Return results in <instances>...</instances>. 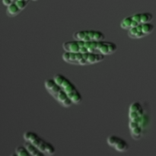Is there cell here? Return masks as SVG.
<instances>
[{"mask_svg":"<svg viewBox=\"0 0 156 156\" xmlns=\"http://www.w3.org/2000/svg\"><path fill=\"white\" fill-rule=\"evenodd\" d=\"M62 47H63V49L66 51L73 52V53H78V52H79V50H80V47L78 44L77 41L64 43Z\"/></svg>","mask_w":156,"mask_h":156,"instance_id":"6da1fadb","label":"cell"},{"mask_svg":"<svg viewBox=\"0 0 156 156\" xmlns=\"http://www.w3.org/2000/svg\"><path fill=\"white\" fill-rule=\"evenodd\" d=\"M21 11V10L18 8V6L17 5V4L15 2H13L12 5L8 6L7 8V14L10 17L15 16L18 14H19Z\"/></svg>","mask_w":156,"mask_h":156,"instance_id":"7a4b0ae2","label":"cell"},{"mask_svg":"<svg viewBox=\"0 0 156 156\" xmlns=\"http://www.w3.org/2000/svg\"><path fill=\"white\" fill-rule=\"evenodd\" d=\"M114 149L117 151V152H124L129 149V145L126 143L125 140H123V139L120 140L118 143L114 146Z\"/></svg>","mask_w":156,"mask_h":156,"instance_id":"3957f363","label":"cell"},{"mask_svg":"<svg viewBox=\"0 0 156 156\" xmlns=\"http://www.w3.org/2000/svg\"><path fill=\"white\" fill-rule=\"evenodd\" d=\"M143 130L144 129H143L141 126H138L137 127L131 129V136H132L133 139H134V140H140L142 137V135H143Z\"/></svg>","mask_w":156,"mask_h":156,"instance_id":"277c9868","label":"cell"},{"mask_svg":"<svg viewBox=\"0 0 156 156\" xmlns=\"http://www.w3.org/2000/svg\"><path fill=\"white\" fill-rule=\"evenodd\" d=\"M149 123H150V117H149V114L145 113V114L142 116V122L140 124V126H141L143 129H146V128L149 126Z\"/></svg>","mask_w":156,"mask_h":156,"instance_id":"5b68a950","label":"cell"},{"mask_svg":"<svg viewBox=\"0 0 156 156\" xmlns=\"http://www.w3.org/2000/svg\"><path fill=\"white\" fill-rule=\"evenodd\" d=\"M15 153L17 156H28L30 155L25 146H18L15 149Z\"/></svg>","mask_w":156,"mask_h":156,"instance_id":"8992f818","label":"cell"},{"mask_svg":"<svg viewBox=\"0 0 156 156\" xmlns=\"http://www.w3.org/2000/svg\"><path fill=\"white\" fill-rule=\"evenodd\" d=\"M133 21V18L131 17H127V18H125L123 21L120 23V27L123 29H128L129 30L131 27V24H132Z\"/></svg>","mask_w":156,"mask_h":156,"instance_id":"52a82bcc","label":"cell"},{"mask_svg":"<svg viewBox=\"0 0 156 156\" xmlns=\"http://www.w3.org/2000/svg\"><path fill=\"white\" fill-rule=\"evenodd\" d=\"M120 140H121V138H120V137L117 136L112 135V136H110L108 137L107 141H108V144L110 146H111V147H114V146H115L116 145L120 142Z\"/></svg>","mask_w":156,"mask_h":156,"instance_id":"ba28073f","label":"cell"},{"mask_svg":"<svg viewBox=\"0 0 156 156\" xmlns=\"http://www.w3.org/2000/svg\"><path fill=\"white\" fill-rule=\"evenodd\" d=\"M38 137V136L36 133H34V132H30V131H27L26 133H24V139L27 142H32L34 140H36Z\"/></svg>","mask_w":156,"mask_h":156,"instance_id":"9c48e42d","label":"cell"},{"mask_svg":"<svg viewBox=\"0 0 156 156\" xmlns=\"http://www.w3.org/2000/svg\"><path fill=\"white\" fill-rule=\"evenodd\" d=\"M154 30V25L152 23H145L143 24V31L146 34H149L152 33Z\"/></svg>","mask_w":156,"mask_h":156,"instance_id":"30bf717a","label":"cell"},{"mask_svg":"<svg viewBox=\"0 0 156 156\" xmlns=\"http://www.w3.org/2000/svg\"><path fill=\"white\" fill-rule=\"evenodd\" d=\"M88 34V30H81V31L76 32V33L73 34V37L75 38V40L76 41H79V40H83L85 38V37Z\"/></svg>","mask_w":156,"mask_h":156,"instance_id":"8fae6325","label":"cell"},{"mask_svg":"<svg viewBox=\"0 0 156 156\" xmlns=\"http://www.w3.org/2000/svg\"><path fill=\"white\" fill-rule=\"evenodd\" d=\"M153 18V15L152 14L149 13V12H146V13L142 14V24H145V23L151 22V21Z\"/></svg>","mask_w":156,"mask_h":156,"instance_id":"7c38bea8","label":"cell"},{"mask_svg":"<svg viewBox=\"0 0 156 156\" xmlns=\"http://www.w3.org/2000/svg\"><path fill=\"white\" fill-rule=\"evenodd\" d=\"M72 101H73V104H76V105H79V104H81L82 101V97L80 94V93L76 90V92H75V94L73 95V97L72 98Z\"/></svg>","mask_w":156,"mask_h":156,"instance_id":"4fadbf2b","label":"cell"},{"mask_svg":"<svg viewBox=\"0 0 156 156\" xmlns=\"http://www.w3.org/2000/svg\"><path fill=\"white\" fill-rule=\"evenodd\" d=\"M62 89V87H61V85H57V84H56L55 86H53V88H52L50 90H49L48 91L50 93V94H52V95L53 96V97H55L56 98L58 93H59V91H60Z\"/></svg>","mask_w":156,"mask_h":156,"instance_id":"5bb4252c","label":"cell"},{"mask_svg":"<svg viewBox=\"0 0 156 156\" xmlns=\"http://www.w3.org/2000/svg\"><path fill=\"white\" fill-rule=\"evenodd\" d=\"M67 98H68V94H67V93L63 89H62L59 93H58L56 99L58 100V101L60 102V103L62 104V102H63Z\"/></svg>","mask_w":156,"mask_h":156,"instance_id":"9a60e30c","label":"cell"},{"mask_svg":"<svg viewBox=\"0 0 156 156\" xmlns=\"http://www.w3.org/2000/svg\"><path fill=\"white\" fill-rule=\"evenodd\" d=\"M44 85H45V87L47 89V91H49V90L51 89L53 86H55V85H56V82H55L54 79H48L45 81Z\"/></svg>","mask_w":156,"mask_h":156,"instance_id":"2e32d148","label":"cell"},{"mask_svg":"<svg viewBox=\"0 0 156 156\" xmlns=\"http://www.w3.org/2000/svg\"><path fill=\"white\" fill-rule=\"evenodd\" d=\"M24 146H25L26 149H27V151L30 152V155H32V153H33V152H34L37 149V147H36V146H35L33 143H30V142H27V141H26V143H24Z\"/></svg>","mask_w":156,"mask_h":156,"instance_id":"e0dca14e","label":"cell"},{"mask_svg":"<svg viewBox=\"0 0 156 156\" xmlns=\"http://www.w3.org/2000/svg\"><path fill=\"white\" fill-rule=\"evenodd\" d=\"M55 149L54 146L50 143H47V146H46V149H45V152L47 154V155H53L54 154Z\"/></svg>","mask_w":156,"mask_h":156,"instance_id":"ac0fdd59","label":"cell"},{"mask_svg":"<svg viewBox=\"0 0 156 156\" xmlns=\"http://www.w3.org/2000/svg\"><path fill=\"white\" fill-rule=\"evenodd\" d=\"M53 79H54L55 82H56V83L57 84V85H62V82H63V81L65 80L66 77L61 74H56V75H55Z\"/></svg>","mask_w":156,"mask_h":156,"instance_id":"d6986e66","label":"cell"},{"mask_svg":"<svg viewBox=\"0 0 156 156\" xmlns=\"http://www.w3.org/2000/svg\"><path fill=\"white\" fill-rule=\"evenodd\" d=\"M142 108V105L140 102H134L129 106V111H138L139 110Z\"/></svg>","mask_w":156,"mask_h":156,"instance_id":"ffe728a7","label":"cell"},{"mask_svg":"<svg viewBox=\"0 0 156 156\" xmlns=\"http://www.w3.org/2000/svg\"><path fill=\"white\" fill-rule=\"evenodd\" d=\"M104 39H105V34L102 32L99 31V30H95L94 40H95L97 41H104Z\"/></svg>","mask_w":156,"mask_h":156,"instance_id":"44dd1931","label":"cell"},{"mask_svg":"<svg viewBox=\"0 0 156 156\" xmlns=\"http://www.w3.org/2000/svg\"><path fill=\"white\" fill-rule=\"evenodd\" d=\"M138 30H137L136 27H130L129 29V31H128V35H129V37L131 38H136V36L137 33H138Z\"/></svg>","mask_w":156,"mask_h":156,"instance_id":"7402d4cb","label":"cell"},{"mask_svg":"<svg viewBox=\"0 0 156 156\" xmlns=\"http://www.w3.org/2000/svg\"><path fill=\"white\" fill-rule=\"evenodd\" d=\"M99 51L101 52V53H103V54L105 55H108V54H110V51H109V47H108V44H107L106 42L105 41V44H104V45L102 46L101 48L99 50Z\"/></svg>","mask_w":156,"mask_h":156,"instance_id":"603a6c76","label":"cell"},{"mask_svg":"<svg viewBox=\"0 0 156 156\" xmlns=\"http://www.w3.org/2000/svg\"><path fill=\"white\" fill-rule=\"evenodd\" d=\"M15 3H16L17 5L18 6V8H19L21 10H23V9H25L26 6H27V2H26L25 0H23V1H18V0H16V1H15Z\"/></svg>","mask_w":156,"mask_h":156,"instance_id":"cb8c5ba5","label":"cell"},{"mask_svg":"<svg viewBox=\"0 0 156 156\" xmlns=\"http://www.w3.org/2000/svg\"><path fill=\"white\" fill-rule=\"evenodd\" d=\"M62 89L64 90V91H66V92L68 94V93H70V92H73V91H75L76 90V86H75L74 85H73V83L69 84V85H68V86H66V88H62Z\"/></svg>","mask_w":156,"mask_h":156,"instance_id":"d4e9b609","label":"cell"},{"mask_svg":"<svg viewBox=\"0 0 156 156\" xmlns=\"http://www.w3.org/2000/svg\"><path fill=\"white\" fill-rule=\"evenodd\" d=\"M106 43L108 44V47H109L110 54H111V53H114L117 49V45H116L115 44H114V43H112V42H106Z\"/></svg>","mask_w":156,"mask_h":156,"instance_id":"484cf974","label":"cell"},{"mask_svg":"<svg viewBox=\"0 0 156 156\" xmlns=\"http://www.w3.org/2000/svg\"><path fill=\"white\" fill-rule=\"evenodd\" d=\"M88 62L89 64H93L96 62V53H90L89 56H88Z\"/></svg>","mask_w":156,"mask_h":156,"instance_id":"4316f807","label":"cell"},{"mask_svg":"<svg viewBox=\"0 0 156 156\" xmlns=\"http://www.w3.org/2000/svg\"><path fill=\"white\" fill-rule=\"evenodd\" d=\"M73 104V101H72V99L69 98H67L63 102H62V106L66 107V108H69V107L71 106Z\"/></svg>","mask_w":156,"mask_h":156,"instance_id":"83f0119b","label":"cell"},{"mask_svg":"<svg viewBox=\"0 0 156 156\" xmlns=\"http://www.w3.org/2000/svg\"><path fill=\"white\" fill-rule=\"evenodd\" d=\"M139 116L140 115H139L136 111H129V118L130 120H134V119L136 118Z\"/></svg>","mask_w":156,"mask_h":156,"instance_id":"f1b7e54d","label":"cell"},{"mask_svg":"<svg viewBox=\"0 0 156 156\" xmlns=\"http://www.w3.org/2000/svg\"><path fill=\"white\" fill-rule=\"evenodd\" d=\"M132 18L134 21H136L137 22H139V23L142 22V14H140V13L135 14V15H133Z\"/></svg>","mask_w":156,"mask_h":156,"instance_id":"f546056e","label":"cell"},{"mask_svg":"<svg viewBox=\"0 0 156 156\" xmlns=\"http://www.w3.org/2000/svg\"><path fill=\"white\" fill-rule=\"evenodd\" d=\"M46 146H47V142H45L44 140H43L42 142H41V144L38 146L37 149H39V150H41V152H45V149H46Z\"/></svg>","mask_w":156,"mask_h":156,"instance_id":"4dcf8cb0","label":"cell"},{"mask_svg":"<svg viewBox=\"0 0 156 156\" xmlns=\"http://www.w3.org/2000/svg\"><path fill=\"white\" fill-rule=\"evenodd\" d=\"M105 59V54L103 53H96V62H101Z\"/></svg>","mask_w":156,"mask_h":156,"instance_id":"1f68e13d","label":"cell"},{"mask_svg":"<svg viewBox=\"0 0 156 156\" xmlns=\"http://www.w3.org/2000/svg\"><path fill=\"white\" fill-rule=\"evenodd\" d=\"M62 59L66 61V62H69L70 61V52L66 51L65 53L62 54Z\"/></svg>","mask_w":156,"mask_h":156,"instance_id":"d6a6232c","label":"cell"},{"mask_svg":"<svg viewBox=\"0 0 156 156\" xmlns=\"http://www.w3.org/2000/svg\"><path fill=\"white\" fill-rule=\"evenodd\" d=\"M138 126H140V124H139V123H137L136 122L133 121V120H130V121H129V128L130 129V130H131V129H134V128L137 127Z\"/></svg>","mask_w":156,"mask_h":156,"instance_id":"836d02e7","label":"cell"},{"mask_svg":"<svg viewBox=\"0 0 156 156\" xmlns=\"http://www.w3.org/2000/svg\"><path fill=\"white\" fill-rule=\"evenodd\" d=\"M42 141H43L42 139L40 138V137L38 136L37 138L36 139V140H34L33 142H32V143H33V144L34 145V146H36V147H38V146H39L40 144H41V142H42Z\"/></svg>","mask_w":156,"mask_h":156,"instance_id":"e575fe53","label":"cell"},{"mask_svg":"<svg viewBox=\"0 0 156 156\" xmlns=\"http://www.w3.org/2000/svg\"><path fill=\"white\" fill-rule=\"evenodd\" d=\"M72 82H70L69 80L68 79H66V78L65 79V80L63 81V82H62V85H61V87H62V88H66V86H68L69 85V84H71Z\"/></svg>","mask_w":156,"mask_h":156,"instance_id":"d590c367","label":"cell"},{"mask_svg":"<svg viewBox=\"0 0 156 156\" xmlns=\"http://www.w3.org/2000/svg\"><path fill=\"white\" fill-rule=\"evenodd\" d=\"M76 61L79 62V61L80 59H82L83 58V53H82L81 52H78V53H76Z\"/></svg>","mask_w":156,"mask_h":156,"instance_id":"8d00e7d4","label":"cell"},{"mask_svg":"<svg viewBox=\"0 0 156 156\" xmlns=\"http://www.w3.org/2000/svg\"><path fill=\"white\" fill-rule=\"evenodd\" d=\"M32 155L33 156H39V155H44V152H41V150H39L38 149H37L34 152L32 153Z\"/></svg>","mask_w":156,"mask_h":156,"instance_id":"74e56055","label":"cell"},{"mask_svg":"<svg viewBox=\"0 0 156 156\" xmlns=\"http://www.w3.org/2000/svg\"><path fill=\"white\" fill-rule=\"evenodd\" d=\"M2 3L5 6H9L10 5H12L13 3L12 0H2Z\"/></svg>","mask_w":156,"mask_h":156,"instance_id":"f35d334b","label":"cell"},{"mask_svg":"<svg viewBox=\"0 0 156 156\" xmlns=\"http://www.w3.org/2000/svg\"><path fill=\"white\" fill-rule=\"evenodd\" d=\"M146 34H145L143 31H140V32H138L136 34V38H143L144 37L146 36Z\"/></svg>","mask_w":156,"mask_h":156,"instance_id":"ab89813d","label":"cell"},{"mask_svg":"<svg viewBox=\"0 0 156 156\" xmlns=\"http://www.w3.org/2000/svg\"><path fill=\"white\" fill-rule=\"evenodd\" d=\"M98 43V41H95V40H92V41H91V47H92L94 50H97Z\"/></svg>","mask_w":156,"mask_h":156,"instance_id":"60d3db41","label":"cell"},{"mask_svg":"<svg viewBox=\"0 0 156 156\" xmlns=\"http://www.w3.org/2000/svg\"><path fill=\"white\" fill-rule=\"evenodd\" d=\"M78 63L79 64V65H85V64H89L88 63V60H87V59H84V58H82V59H80V60L79 61V62H78Z\"/></svg>","mask_w":156,"mask_h":156,"instance_id":"b9f144b4","label":"cell"},{"mask_svg":"<svg viewBox=\"0 0 156 156\" xmlns=\"http://www.w3.org/2000/svg\"><path fill=\"white\" fill-rule=\"evenodd\" d=\"M79 52H81L82 53H88V48L85 47H80V50H79ZM89 53V52H88Z\"/></svg>","mask_w":156,"mask_h":156,"instance_id":"7bdbcfd3","label":"cell"},{"mask_svg":"<svg viewBox=\"0 0 156 156\" xmlns=\"http://www.w3.org/2000/svg\"><path fill=\"white\" fill-rule=\"evenodd\" d=\"M94 33H95V30H88V34L89 35V37L91 38V40H94Z\"/></svg>","mask_w":156,"mask_h":156,"instance_id":"ee69618b","label":"cell"},{"mask_svg":"<svg viewBox=\"0 0 156 156\" xmlns=\"http://www.w3.org/2000/svg\"><path fill=\"white\" fill-rule=\"evenodd\" d=\"M78 44L80 47H85V41H83V40H79V41H77Z\"/></svg>","mask_w":156,"mask_h":156,"instance_id":"f6af8a7d","label":"cell"},{"mask_svg":"<svg viewBox=\"0 0 156 156\" xmlns=\"http://www.w3.org/2000/svg\"><path fill=\"white\" fill-rule=\"evenodd\" d=\"M104 44H105V41H98V47H97V50H99L102 47V46L104 45Z\"/></svg>","mask_w":156,"mask_h":156,"instance_id":"bcb514c9","label":"cell"},{"mask_svg":"<svg viewBox=\"0 0 156 156\" xmlns=\"http://www.w3.org/2000/svg\"><path fill=\"white\" fill-rule=\"evenodd\" d=\"M140 23L137 22L136 21H134L133 19V21H132V24H131V27H137V26L140 24Z\"/></svg>","mask_w":156,"mask_h":156,"instance_id":"7dc6e473","label":"cell"},{"mask_svg":"<svg viewBox=\"0 0 156 156\" xmlns=\"http://www.w3.org/2000/svg\"><path fill=\"white\" fill-rule=\"evenodd\" d=\"M85 47H87V48H89V47H91V41H85Z\"/></svg>","mask_w":156,"mask_h":156,"instance_id":"c3c4849f","label":"cell"},{"mask_svg":"<svg viewBox=\"0 0 156 156\" xmlns=\"http://www.w3.org/2000/svg\"><path fill=\"white\" fill-rule=\"evenodd\" d=\"M136 27H137V30H138L139 32L143 31V24H142V23H140V24H139Z\"/></svg>","mask_w":156,"mask_h":156,"instance_id":"681fc988","label":"cell"},{"mask_svg":"<svg viewBox=\"0 0 156 156\" xmlns=\"http://www.w3.org/2000/svg\"><path fill=\"white\" fill-rule=\"evenodd\" d=\"M83 41H92V40H91V38L90 37L89 35L87 34L86 36L85 37V38H84V39H83Z\"/></svg>","mask_w":156,"mask_h":156,"instance_id":"f907efd6","label":"cell"},{"mask_svg":"<svg viewBox=\"0 0 156 156\" xmlns=\"http://www.w3.org/2000/svg\"><path fill=\"white\" fill-rule=\"evenodd\" d=\"M89 53H83V58L84 59H87V60H88V56H89Z\"/></svg>","mask_w":156,"mask_h":156,"instance_id":"816d5d0a","label":"cell"},{"mask_svg":"<svg viewBox=\"0 0 156 156\" xmlns=\"http://www.w3.org/2000/svg\"><path fill=\"white\" fill-rule=\"evenodd\" d=\"M76 91H73V92H70V93H68V98H71L72 99V98L73 97V95H74L75 94V92H76Z\"/></svg>","mask_w":156,"mask_h":156,"instance_id":"f5cc1de1","label":"cell"},{"mask_svg":"<svg viewBox=\"0 0 156 156\" xmlns=\"http://www.w3.org/2000/svg\"><path fill=\"white\" fill-rule=\"evenodd\" d=\"M88 52H89V53H94V50H94V49L92 47H89V48L88 49Z\"/></svg>","mask_w":156,"mask_h":156,"instance_id":"db71d44e","label":"cell"},{"mask_svg":"<svg viewBox=\"0 0 156 156\" xmlns=\"http://www.w3.org/2000/svg\"><path fill=\"white\" fill-rule=\"evenodd\" d=\"M25 1L26 2H29V1H30V0H25Z\"/></svg>","mask_w":156,"mask_h":156,"instance_id":"11a10c76","label":"cell"},{"mask_svg":"<svg viewBox=\"0 0 156 156\" xmlns=\"http://www.w3.org/2000/svg\"><path fill=\"white\" fill-rule=\"evenodd\" d=\"M18 1H23V0H18Z\"/></svg>","mask_w":156,"mask_h":156,"instance_id":"9f6ffc18","label":"cell"},{"mask_svg":"<svg viewBox=\"0 0 156 156\" xmlns=\"http://www.w3.org/2000/svg\"><path fill=\"white\" fill-rule=\"evenodd\" d=\"M33 1H37V0H33Z\"/></svg>","mask_w":156,"mask_h":156,"instance_id":"6f0895ef","label":"cell"},{"mask_svg":"<svg viewBox=\"0 0 156 156\" xmlns=\"http://www.w3.org/2000/svg\"><path fill=\"white\" fill-rule=\"evenodd\" d=\"M12 1H13V2H14V1H15V0H12Z\"/></svg>","mask_w":156,"mask_h":156,"instance_id":"680465c9","label":"cell"}]
</instances>
